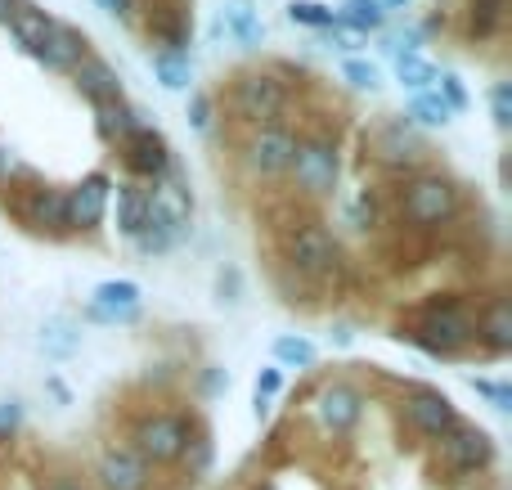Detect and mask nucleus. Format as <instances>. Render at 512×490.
Instances as JSON below:
<instances>
[{"mask_svg": "<svg viewBox=\"0 0 512 490\" xmlns=\"http://www.w3.org/2000/svg\"><path fill=\"white\" fill-rule=\"evenodd\" d=\"M18 423H23V405L9 396V401H0V437H14Z\"/></svg>", "mask_w": 512, "mask_h": 490, "instance_id": "obj_39", "label": "nucleus"}, {"mask_svg": "<svg viewBox=\"0 0 512 490\" xmlns=\"http://www.w3.org/2000/svg\"><path fill=\"white\" fill-rule=\"evenodd\" d=\"M95 477H99V490H149L153 468L131 446H113L99 455Z\"/></svg>", "mask_w": 512, "mask_h": 490, "instance_id": "obj_15", "label": "nucleus"}, {"mask_svg": "<svg viewBox=\"0 0 512 490\" xmlns=\"http://www.w3.org/2000/svg\"><path fill=\"white\" fill-rule=\"evenodd\" d=\"M405 122L414 126V131H436V126H450L454 122V108L445 104L436 90H423V95H414L409 99V113H405Z\"/></svg>", "mask_w": 512, "mask_h": 490, "instance_id": "obj_24", "label": "nucleus"}, {"mask_svg": "<svg viewBox=\"0 0 512 490\" xmlns=\"http://www.w3.org/2000/svg\"><path fill=\"white\" fill-rule=\"evenodd\" d=\"M436 446H441V464L459 477L486 473V468L495 464V441H490V432L477 428V423H459V428H450Z\"/></svg>", "mask_w": 512, "mask_h": 490, "instance_id": "obj_8", "label": "nucleus"}, {"mask_svg": "<svg viewBox=\"0 0 512 490\" xmlns=\"http://www.w3.org/2000/svg\"><path fill=\"white\" fill-rule=\"evenodd\" d=\"M140 284L135 279H104V284L90 293V306H86V320H99V324H131L140 315Z\"/></svg>", "mask_w": 512, "mask_h": 490, "instance_id": "obj_12", "label": "nucleus"}, {"mask_svg": "<svg viewBox=\"0 0 512 490\" xmlns=\"http://www.w3.org/2000/svg\"><path fill=\"white\" fill-rule=\"evenodd\" d=\"M432 90L454 108V113H463V108H468V90H463V81L454 77V72H436V86Z\"/></svg>", "mask_w": 512, "mask_h": 490, "instance_id": "obj_35", "label": "nucleus"}, {"mask_svg": "<svg viewBox=\"0 0 512 490\" xmlns=\"http://www.w3.org/2000/svg\"><path fill=\"white\" fill-rule=\"evenodd\" d=\"M342 77L351 81L355 90H378V86H382V72H378V63H369V59H355V54L342 63Z\"/></svg>", "mask_w": 512, "mask_h": 490, "instance_id": "obj_33", "label": "nucleus"}, {"mask_svg": "<svg viewBox=\"0 0 512 490\" xmlns=\"http://www.w3.org/2000/svg\"><path fill=\"white\" fill-rule=\"evenodd\" d=\"M279 387H283L279 369H261V374H256V396H261V401H274V392H279Z\"/></svg>", "mask_w": 512, "mask_h": 490, "instance_id": "obj_41", "label": "nucleus"}, {"mask_svg": "<svg viewBox=\"0 0 512 490\" xmlns=\"http://www.w3.org/2000/svg\"><path fill=\"white\" fill-rule=\"evenodd\" d=\"M355 230H369L373 225V203H369V194H360V203H355Z\"/></svg>", "mask_w": 512, "mask_h": 490, "instance_id": "obj_43", "label": "nucleus"}, {"mask_svg": "<svg viewBox=\"0 0 512 490\" xmlns=\"http://www.w3.org/2000/svg\"><path fill=\"white\" fill-rule=\"evenodd\" d=\"M72 77H77V90L90 99V104H108V99H122V77H117L113 63H104L99 54H81V63L72 68Z\"/></svg>", "mask_w": 512, "mask_h": 490, "instance_id": "obj_16", "label": "nucleus"}, {"mask_svg": "<svg viewBox=\"0 0 512 490\" xmlns=\"http://www.w3.org/2000/svg\"><path fill=\"white\" fill-rule=\"evenodd\" d=\"M288 176L301 194L328 198L337 189V176H342L337 140H328V135H306V140H297V153H292V162H288Z\"/></svg>", "mask_w": 512, "mask_h": 490, "instance_id": "obj_3", "label": "nucleus"}, {"mask_svg": "<svg viewBox=\"0 0 512 490\" xmlns=\"http://www.w3.org/2000/svg\"><path fill=\"white\" fill-rule=\"evenodd\" d=\"M396 77L405 90L423 95V90L436 86V63H427L423 54H396Z\"/></svg>", "mask_w": 512, "mask_h": 490, "instance_id": "obj_27", "label": "nucleus"}, {"mask_svg": "<svg viewBox=\"0 0 512 490\" xmlns=\"http://www.w3.org/2000/svg\"><path fill=\"white\" fill-rule=\"evenodd\" d=\"M463 198H459V185L445 176H414L405 189H400V216H405L414 230H441L459 216Z\"/></svg>", "mask_w": 512, "mask_h": 490, "instance_id": "obj_2", "label": "nucleus"}, {"mask_svg": "<svg viewBox=\"0 0 512 490\" xmlns=\"http://www.w3.org/2000/svg\"><path fill=\"white\" fill-rule=\"evenodd\" d=\"M373 153H378V162L405 171V167H418V162L427 158V140L405 122V117H396V122H387L378 135H373Z\"/></svg>", "mask_w": 512, "mask_h": 490, "instance_id": "obj_13", "label": "nucleus"}, {"mask_svg": "<svg viewBox=\"0 0 512 490\" xmlns=\"http://www.w3.org/2000/svg\"><path fill=\"white\" fill-rule=\"evenodd\" d=\"M472 392H481L499 414L512 410V387L508 383H490V378H472Z\"/></svg>", "mask_w": 512, "mask_h": 490, "instance_id": "obj_37", "label": "nucleus"}, {"mask_svg": "<svg viewBox=\"0 0 512 490\" xmlns=\"http://www.w3.org/2000/svg\"><path fill=\"white\" fill-rule=\"evenodd\" d=\"M0 167H5V158H0Z\"/></svg>", "mask_w": 512, "mask_h": 490, "instance_id": "obj_47", "label": "nucleus"}, {"mask_svg": "<svg viewBox=\"0 0 512 490\" xmlns=\"http://www.w3.org/2000/svg\"><path fill=\"white\" fill-rule=\"evenodd\" d=\"M117 149H122V162L140 180H162L171 171V149H167V140H162L153 126H140V131H135L131 140H122Z\"/></svg>", "mask_w": 512, "mask_h": 490, "instance_id": "obj_14", "label": "nucleus"}, {"mask_svg": "<svg viewBox=\"0 0 512 490\" xmlns=\"http://www.w3.org/2000/svg\"><path fill=\"white\" fill-rule=\"evenodd\" d=\"M382 5H396L400 9V5H414V0H382Z\"/></svg>", "mask_w": 512, "mask_h": 490, "instance_id": "obj_46", "label": "nucleus"}, {"mask_svg": "<svg viewBox=\"0 0 512 490\" xmlns=\"http://www.w3.org/2000/svg\"><path fill=\"white\" fill-rule=\"evenodd\" d=\"M405 423L427 441H441L450 428H459V410L445 392L436 387H418V392L405 396Z\"/></svg>", "mask_w": 512, "mask_h": 490, "instance_id": "obj_10", "label": "nucleus"}, {"mask_svg": "<svg viewBox=\"0 0 512 490\" xmlns=\"http://www.w3.org/2000/svg\"><path fill=\"white\" fill-rule=\"evenodd\" d=\"M288 18L297 27H315V32H328V27L337 23L333 5H324V0H292L288 5Z\"/></svg>", "mask_w": 512, "mask_h": 490, "instance_id": "obj_32", "label": "nucleus"}, {"mask_svg": "<svg viewBox=\"0 0 512 490\" xmlns=\"http://www.w3.org/2000/svg\"><path fill=\"white\" fill-rule=\"evenodd\" d=\"M472 338H477L472 311L459 297H436V302H427L423 315H418V329H409V342H418V347L432 351V356H454V351H463Z\"/></svg>", "mask_w": 512, "mask_h": 490, "instance_id": "obj_1", "label": "nucleus"}, {"mask_svg": "<svg viewBox=\"0 0 512 490\" xmlns=\"http://www.w3.org/2000/svg\"><path fill=\"white\" fill-rule=\"evenodd\" d=\"M77 342H81V333H77V324L72 320H50L41 329V351L45 356H54V360H63V356H72V351H77Z\"/></svg>", "mask_w": 512, "mask_h": 490, "instance_id": "obj_29", "label": "nucleus"}, {"mask_svg": "<svg viewBox=\"0 0 512 490\" xmlns=\"http://www.w3.org/2000/svg\"><path fill=\"white\" fill-rule=\"evenodd\" d=\"M18 5H23V0H0V23H5V18H9V14H14V9H18Z\"/></svg>", "mask_w": 512, "mask_h": 490, "instance_id": "obj_44", "label": "nucleus"}, {"mask_svg": "<svg viewBox=\"0 0 512 490\" xmlns=\"http://www.w3.org/2000/svg\"><path fill=\"white\" fill-rule=\"evenodd\" d=\"M81 54H86V36H81L77 27H68V23L54 18L50 32H45V41H41V50H36V59L54 72H72L81 63Z\"/></svg>", "mask_w": 512, "mask_h": 490, "instance_id": "obj_17", "label": "nucleus"}, {"mask_svg": "<svg viewBox=\"0 0 512 490\" xmlns=\"http://www.w3.org/2000/svg\"><path fill=\"white\" fill-rule=\"evenodd\" d=\"M364 419V392L346 378H333L315 392V423L324 437H351Z\"/></svg>", "mask_w": 512, "mask_h": 490, "instance_id": "obj_6", "label": "nucleus"}, {"mask_svg": "<svg viewBox=\"0 0 512 490\" xmlns=\"http://www.w3.org/2000/svg\"><path fill=\"white\" fill-rule=\"evenodd\" d=\"M189 122H194V131H212V99L207 95L189 99Z\"/></svg>", "mask_w": 512, "mask_h": 490, "instance_id": "obj_38", "label": "nucleus"}, {"mask_svg": "<svg viewBox=\"0 0 512 490\" xmlns=\"http://www.w3.org/2000/svg\"><path fill=\"white\" fill-rule=\"evenodd\" d=\"M68 198V230H95L108 216V198H113V180L104 171H90L81 185L63 189Z\"/></svg>", "mask_w": 512, "mask_h": 490, "instance_id": "obj_11", "label": "nucleus"}, {"mask_svg": "<svg viewBox=\"0 0 512 490\" xmlns=\"http://www.w3.org/2000/svg\"><path fill=\"white\" fill-rule=\"evenodd\" d=\"M144 216H149V189L117 185V230H122L126 239H135L140 225H144Z\"/></svg>", "mask_w": 512, "mask_h": 490, "instance_id": "obj_25", "label": "nucleus"}, {"mask_svg": "<svg viewBox=\"0 0 512 490\" xmlns=\"http://www.w3.org/2000/svg\"><path fill=\"white\" fill-rule=\"evenodd\" d=\"M508 18V0H468V27L477 41H490V36L504 32Z\"/></svg>", "mask_w": 512, "mask_h": 490, "instance_id": "obj_26", "label": "nucleus"}, {"mask_svg": "<svg viewBox=\"0 0 512 490\" xmlns=\"http://www.w3.org/2000/svg\"><path fill=\"white\" fill-rule=\"evenodd\" d=\"M221 32L230 41H239L243 50H256L265 36V23H261V9L252 0H225L221 5Z\"/></svg>", "mask_w": 512, "mask_h": 490, "instance_id": "obj_19", "label": "nucleus"}, {"mask_svg": "<svg viewBox=\"0 0 512 490\" xmlns=\"http://www.w3.org/2000/svg\"><path fill=\"white\" fill-rule=\"evenodd\" d=\"M274 360L292 369H310L315 365V342H306L301 333H283V338H274Z\"/></svg>", "mask_w": 512, "mask_h": 490, "instance_id": "obj_31", "label": "nucleus"}, {"mask_svg": "<svg viewBox=\"0 0 512 490\" xmlns=\"http://www.w3.org/2000/svg\"><path fill=\"white\" fill-rule=\"evenodd\" d=\"M180 459L189 464V473H194V477H203L207 468H212V437H207V432H203V437H189V446H185V455H180Z\"/></svg>", "mask_w": 512, "mask_h": 490, "instance_id": "obj_34", "label": "nucleus"}, {"mask_svg": "<svg viewBox=\"0 0 512 490\" xmlns=\"http://www.w3.org/2000/svg\"><path fill=\"white\" fill-rule=\"evenodd\" d=\"M189 437H194V423L185 414H149V419L135 423L131 432V450L144 459L149 468L158 464H176L185 455Z\"/></svg>", "mask_w": 512, "mask_h": 490, "instance_id": "obj_4", "label": "nucleus"}, {"mask_svg": "<svg viewBox=\"0 0 512 490\" xmlns=\"http://www.w3.org/2000/svg\"><path fill=\"white\" fill-rule=\"evenodd\" d=\"M337 18H342L346 27H355L360 36H369V32H378V27L387 23V9H382V0H346Z\"/></svg>", "mask_w": 512, "mask_h": 490, "instance_id": "obj_28", "label": "nucleus"}, {"mask_svg": "<svg viewBox=\"0 0 512 490\" xmlns=\"http://www.w3.org/2000/svg\"><path fill=\"white\" fill-rule=\"evenodd\" d=\"M292 153H297V135L288 131V126L270 122V126H256L248 135V144H243V167L252 171V176H288V162Z\"/></svg>", "mask_w": 512, "mask_h": 490, "instance_id": "obj_9", "label": "nucleus"}, {"mask_svg": "<svg viewBox=\"0 0 512 490\" xmlns=\"http://www.w3.org/2000/svg\"><path fill=\"white\" fill-rule=\"evenodd\" d=\"M180 234H185V225H176L162 207H153L149 203V216H144V225H140V234H135V248L144 252V257H162V252H171L180 243Z\"/></svg>", "mask_w": 512, "mask_h": 490, "instance_id": "obj_20", "label": "nucleus"}, {"mask_svg": "<svg viewBox=\"0 0 512 490\" xmlns=\"http://www.w3.org/2000/svg\"><path fill=\"white\" fill-rule=\"evenodd\" d=\"M140 113H135L131 104H126V95L122 99H108V104H99L95 108V131H99V140H108V144H122V140H131L135 131H140Z\"/></svg>", "mask_w": 512, "mask_h": 490, "instance_id": "obj_21", "label": "nucleus"}, {"mask_svg": "<svg viewBox=\"0 0 512 490\" xmlns=\"http://www.w3.org/2000/svg\"><path fill=\"white\" fill-rule=\"evenodd\" d=\"M153 77H158L167 90H185L189 86V54L153 50Z\"/></svg>", "mask_w": 512, "mask_h": 490, "instance_id": "obj_30", "label": "nucleus"}, {"mask_svg": "<svg viewBox=\"0 0 512 490\" xmlns=\"http://www.w3.org/2000/svg\"><path fill=\"white\" fill-rule=\"evenodd\" d=\"M50 23L54 18L45 14V9H32V5H18L14 14L5 18V27H9V36L18 41V50H27L32 59H36V50H41L45 32H50Z\"/></svg>", "mask_w": 512, "mask_h": 490, "instance_id": "obj_23", "label": "nucleus"}, {"mask_svg": "<svg viewBox=\"0 0 512 490\" xmlns=\"http://www.w3.org/2000/svg\"><path fill=\"white\" fill-rule=\"evenodd\" d=\"M288 108V86L274 72H243L234 81V113L252 126H270Z\"/></svg>", "mask_w": 512, "mask_h": 490, "instance_id": "obj_7", "label": "nucleus"}, {"mask_svg": "<svg viewBox=\"0 0 512 490\" xmlns=\"http://www.w3.org/2000/svg\"><path fill=\"white\" fill-rule=\"evenodd\" d=\"M328 36H333L337 50H360V41H364V36L355 32V27H346V23H342V18H337V23L328 27Z\"/></svg>", "mask_w": 512, "mask_h": 490, "instance_id": "obj_40", "label": "nucleus"}, {"mask_svg": "<svg viewBox=\"0 0 512 490\" xmlns=\"http://www.w3.org/2000/svg\"><path fill=\"white\" fill-rule=\"evenodd\" d=\"M45 490H86V486H77V482H68V477H59V482H50Z\"/></svg>", "mask_w": 512, "mask_h": 490, "instance_id": "obj_45", "label": "nucleus"}, {"mask_svg": "<svg viewBox=\"0 0 512 490\" xmlns=\"http://www.w3.org/2000/svg\"><path fill=\"white\" fill-rule=\"evenodd\" d=\"M490 113H495L499 131H508L512 126V81H499V86L490 90Z\"/></svg>", "mask_w": 512, "mask_h": 490, "instance_id": "obj_36", "label": "nucleus"}, {"mask_svg": "<svg viewBox=\"0 0 512 490\" xmlns=\"http://www.w3.org/2000/svg\"><path fill=\"white\" fill-rule=\"evenodd\" d=\"M283 257H288V266L297 270V275L324 279V275H333V270H337L342 252H337V239L324 230V225L306 221V225H297V230L288 234V243H283Z\"/></svg>", "mask_w": 512, "mask_h": 490, "instance_id": "obj_5", "label": "nucleus"}, {"mask_svg": "<svg viewBox=\"0 0 512 490\" xmlns=\"http://www.w3.org/2000/svg\"><path fill=\"white\" fill-rule=\"evenodd\" d=\"M99 9H104V14H113V18H126V23L135 18V0H99Z\"/></svg>", "mask_w": 512, "mask_h": 490, "instance_id": "obj_42", "label": "nucleus"}, {"mask_svg": "<svg viewBox=\"0 0 512 490\" xmlns=\"http://www.w3.org/2000/svg\"><path fill=\"white\" fill-rule=\"evenodd\" d=\"M472 329H477V338L486 342L490 351H499V356H504V351H512V306L504 302V297H495V302H490L486 311L472 320Z\"/></svg>", "mask_w": 512, "mask_h": 490, "instance_id": "obj_22", "label": "nucleus"}, {"mask_svg": "<svg viewBox=\"0 0 512 490\" xmlns=\"http://www.w3.org/2000/svg\"><path fill=\"white\" fill-rule=\"evenodd\" d=\"M23 216L32 230H50V234H63L68 230V198H63V189H32L23 203Z\"/></svg>", "mask_w": 512, "mask_h": 490, "instance_id": "obj_18", "label": "nucleus"}]
</instances>
